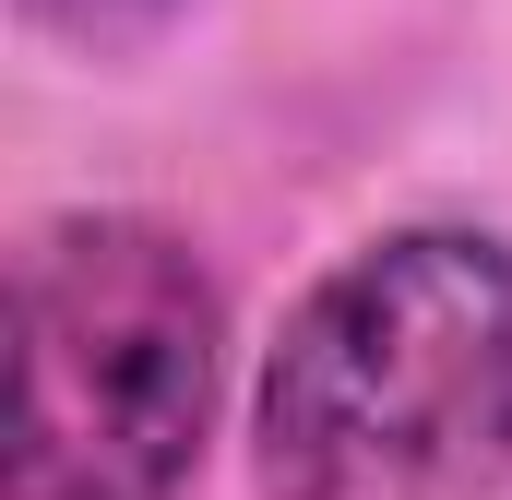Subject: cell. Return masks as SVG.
Returning <instances> with one entry per match:
<instances>
[{"label":"cell","mask_w":512,"mask_h":500,"mask_svg":"<svg viewBox=\"0 0 512 500\" xmlns=\"http://www.w3.org/2000/svg\"><path fill=\"white\" fill-rule=\"evenodd\" d=\"M262 500H501L512 489V239L393 227L274 334L251 393Z\"/></svg>","instance_id":"6da1fadb"},{"label":"cell","mask_w":512,"mask_h":500,"mask_svg":"<svg viewBox=\"0 0 512 500\" xmlns=\"http://www.w3.org/2000/svg\"><path fill=\"white\" fill-rule=\"evenodd\" d=\"M227 298L155 215H48L12 250L0 500H179L215 441Z\"/></svg>","instance_id":"7a4b0ae2"},{"label":"cell","mask_w":512,"mask_h":500,"mask_svg":"<svg viewBox=\"0 0 512 500\" xmlns=\"http://www.w3.org/2000/svg\"><path fill=\"white\" fill-rule=\"evenodd\" d=\"M48 48H84V60H120V48H143V36H167L191 0H12Z\"/></svg>","instance_id":"3957f363"}]
</instances>
